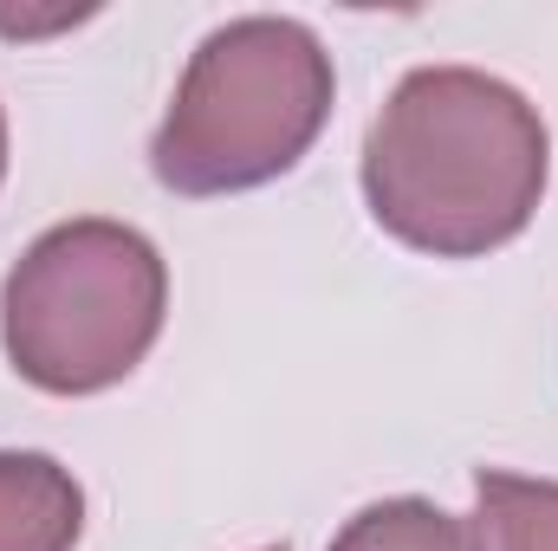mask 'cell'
<instances>
[{"label": "cell", "mask_w": 558, "mask_h": 551, "mask_svg": "<svg viewBox=\"0 0 558 551\" xmlns=\"http://www.w3.org/2000/svg\"><path fill=\"white\" fill-rule=\"evenodd\" d=\"M553 137L526 91L474 65H416L364 137V201L384 234L435 260H474L526 234Z\"/></svg>", "instance_id": "cell-1"}, {"label": "cell", "mask_w": 558, "mask_h": 551, "mask_svg": "<svg viewBox=\"0 0 558 551\" xmlns=\"http://www.w3.org/2000/svg\"><path fill=\"white\" fill-rule=\"evenodd\" d=\"M331 98L338 72L305 20H228L189 52V72L149 137V169L189 201L260 188L318 143Z\"/></svg>", "instance_id": "cell-2"}, {"label": "cell", "mask_w": 558, "mask_h": 551, "mask_svg": "<svg viewBox=\"0 0 558 551\" xmlns=\"http://www.w3.org/2000/svg\"><path fill=\"white\" fill-rule=\"evenodd\" d=\"M169 267L156 241L85 215L46 228L0 285L7 364L46 396H98L124 383L162 338Z\"/></svg>", "instance_id": "cell-3"}, {"label": "cell", "mask_w": 558, "mask_h": 551, "mask_svg": "<svg viewBox=\"0 0 558 551\" xmlns=\"http://www.w3.org/2000/svg\"><path fill=\"white\" fill-rule=\"evenodd\" d=\"M85 532V493L72 467L33 448H0V551H72Z\"/></svg>", "instance_id": "cell-4"}, {"label": "cell", "mask_w": 558, "mask_h": 551, "mask_svg": "<svg viewBox=\"0 0 558 551\" xmlns=\"http://www.w3.org/2000/svg\"><path fill=\"white\" fill-rule=\"evenodd\" d=\"M331 551H481V526L435 506V500L397 493V500L351 513L344 532L331 539Z\"/></svg>", "instance_id": "cell-5"}, {"label": "cell", "mask_w": 558, "mask_h": 551, "mask_svg": "<svg viewBox=\"0 0 558 551\" xmlns=\"http://www.w3.org/2000/svg\"><path fill=\"white\" fill-rule=\"evenodd\" d=\"M474 500H481V526L494 532V551H558V480L481 467Z\"/></svg>", "instance_id": "cell-6"}, {"label": "cell", "mask_w": 558, "mask_h": 551, "mask_svg": "<svg viewBox=\"0 0 558 551\" xmlns=\"http://www.w3.org/2000/svg\"><path fill=\"white\" fill-rule=\"evenodd\" d=\"M0 175H7V111H0Z\"/></svg>", "instance_id": "cell-7"}, {"label": "cell", "mask_w": 558, "mask_h": 551, "mask_svg": "<svg viewBox=\"0 0 558 551\" xmlns=\"http://www.w3.org/2000/svg\"><path fill=\"white\" fill-rule=\"evenodd\" d=\"M260 551H286V546H260Z\"/></svg>", "instance_id": "cell-8"}]
</instances>
